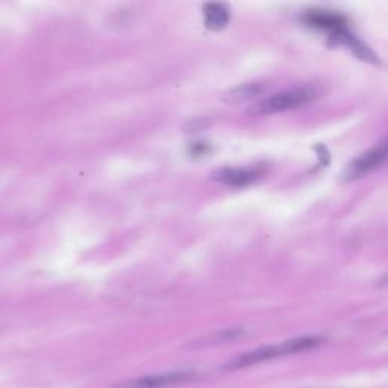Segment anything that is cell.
Wrapping results in <instances>:
<instances>
[{
	"instance_id": "cell-1",
	"label": "cell",
	"mask_w": 388,
	"mask_h": 388,
	"mask_svg": "<svg viewBox=\"0 0 388 388\" xmlns=\"http://www.w3.org/2000/svg\"><path fill=\"white\" fill-rule=\"evenodd\" d=\"M323 341L325 339L320 335H305V337H298V339L282 341L279 344L261 346L258 349L249 351L246 353L236 356V358H232L229 363L223 365V370L232 372V370L248 369V367L277 360V358H281V356L311 351L314 347H319Z\"/></svg>"
},
{
	"instance_id": "cell-2",
	"label": "cell",
	"mask_w": 388,
	"mask_h": 388,
	"mask_svg": "<svg viewBox=\"0 0 388 388\" xmlns=\"http://www.w3.org/2000/svg\"><path fill=\"white\" fill-rule=\"evenodd\" d=\"M314 97L315 95L311 88L305 87L287 90L261 100L260 104L255 107V112H258V114H277V112L308 105Z\"/></svg>"
},
{
	"instance_id": "cell-3",
	"label": "cell",
	"mask_w": 388,
	"mask_h": 388,
	"mask_svg": "<svg viewBox=\"0 0 388 388\" xmlns=\"http://www.w3.org/2000/svg\"><path fill=\"white\" fill-rule=\"evenodd\" d=\"M388 159V141L381 143L367 152L361 153V155L352 159L349 164H347L341 173L340 179L343 182H352L360 179L361 176L367 175L377 167H381L384 162Z\"/></svg>"
},
{
	"instance_id": "cell-4",
	"label": "cell",
	"mask_w": 388,
	"mask_h": 388,
	"mask_svg": "<svg viewBox=\"0 0 388 388\" xmlns=\"http://www.w3.org/2000/svg\"><path fill=\"white\" fill-rule=\"evenodd\" d=\"M194 377H196V372L194 370H169L164 373L146 375L141 377H134V380L121 381L109 388H170L190 382Z\"/></svg>"
},
{
	"instance_id": "cell-5",
	"label": "cell",
	"mask_w": 388,
	"mask_h": 388,
	"mask_svg": "<svg viewBox=\"0 0 388 388\" xmlns=\"http://www.w3.org/2000/svg\"><path fill=\"white\" fill-rule=\"evenodd\" d=\"M261 175L262 170L257 167H223L214 171L211 178L231 187H246L257 182Z\"/></svg>"
},
{
	"instance_id": "cell-6",
	"label": "cell",
	"mask_w": 388,
	"mask_h": 388,
	"mask_svg": "<svg viewBox=\"0 0 388 388\" xmlns=\"http://www.w3.org/2000/svg\"><path fill=\"white\" fill-rule=\"evenodd\" d=\"M331 40L337 44H341L351 49V52H353L356 56H358L364 63H370V64H380V58L376 56L373 50L363 43L361 40L356 38L353 34H351L347 28H341L335 32L331 34Z\"/></svg>"
},
{
	"instance_id": "cell-7",
	"label": "cell",
	"mask_w": 388,
	"mask_h": 388,
	"mask_svg": "<svg viewBox=\"0 0 388 388\" xmlns=\"http://www.w3.org/2000/svg\"><path fill=\"white\" fill-rule=\"evenodd\" d=\"M246 334L243 328H229V329H223L217 332H211L200 337V339L194 340L190 347L191 349H207V347H214V346H222L231 341H236Z\"/></svg>"
},
{
	"instance_id": "cell-8",
	"label": "cell",
	"mask_w": 388,
	"mask_h": 388,
	"mask_svg": "<svg viewBox=\"0 0 388 388\" xmlns=\"http://www.w3.org/2000/svg\"><path fill=\"white\" fill-rule=\"evenodd\" d=\"M305 23L311 28L328 30L329 34L341 28H346V20L343 16L329 11H311L303 17Z\"/></svg>"
},
{
	"instance_id": "cell-9",
	"label": "cell",
	"mask_w": 388,
	"mask_h": 388,
	"mask_svg": "<svg viewBox=\"0 0 388 388\" xmlns=\"http://www.w3.org/2000/svg\"><path fill=\"white\" fill-rule=\"evenodd\" d=\"M205 16V25L212 30H220L226 28L231 18V13L226 5L223 4H207L203 8Z\"/></svg>"
},
{
	"instance_id": "cell-10",
	"label": "cell",
	"mask_w": 388,
	"mask_h": 388,
	"mask_svg": "<svg viewBox=\"0 0 388 388\" xmlns=\"http://www.w3.org/2000/svg\"><path fill=\"white\" fill-rule=\"evenodd\" d=\"M261 91H262V87L258 83L243 84L226 91V93L223 95V100L226 102V104H241V102L257 97L258 95H261Z\"/></svg>"
},
{
	"instance_id": "cell-11",
	"label": "cell",
	"mask_w": 388,
	"mask_h": 388,
	"mask_svg": "<svg viewBox=\"0 0 388 388\" xmlns=\"http://www.w3.org/2000/svg\"><path fill=\"white\" fill-rule=\"evenodd\" d=\"M211 150L210 145H207V143H203V141H198V143H193V145H190L188 147V152H190V155L191 157H203V155H207V153Z\"/></svg>"
},
{
	"instance_id": "cell-12",
	"label": "cell",
	"mask_w": 388,
	"mask_h": 388,
	"mask_svg": "<svg viewBox=\"0 0 388 388\" xmlns=\"http://www.w3.org/2000/svg\"><path fill=\"white\" fill-rule=\"evenodd\" d=\"M381 284H388V274H387V277H384V278L381 279Z\"/></svg>"
}]
</instances>
